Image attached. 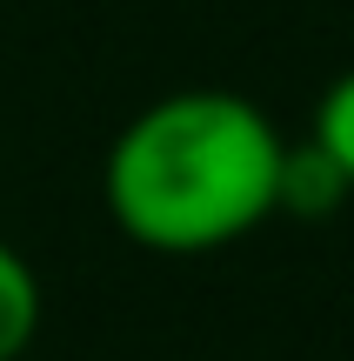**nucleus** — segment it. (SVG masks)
I'll return each instance as SVG.
<instances>
[{
    "mask_svg": "<svg viewBox=\"0 0 354 361\" xmlns=\"http://www.w3.org/2000/svg\"><path fill=\"white\" fill-rule=\"evenodd\" d=\"M281 154V128L248 94L181 87L147 101L114 134L101 201L147 255H214L274 221Z\"/></svg>",
    "mask_w": 354,
    "mask_h": 361,
    "instance_id": "1",
    "label": "nucleus"
},
{
    "mask_svg": "<svg viewBox=\"0 0 354 361\" xmlns=\"http://www.w3.org/2000/svg\"><path fill=\"white\" fill-rule=\"evenodd\" d=\"M40 314H47V301H40L34 261H27L20 247L0 241V361H20L27 348H34Z\"/></svg>",
    "mask_w": 354,
    "mask_h": 361,
    "instance_id": "2",
    "label": "nucleus"
},
{
    "mask_svg": "<svg viewBox=\"0 0 354 361\" xmlns=\"http://www.w3.org/2000/svg\"><path fill=\"white\" fill-rule=\"evenodd\" d=\"M341 201H348V180L334 174V168H328V161H321L308 141H288V154H281V201H274V214L328 221Z\"/></svg>",
    "mask_w": 354,
    "mask_h": 361,
    "instance_id": "3",
    "label": "nucleus"
},
{
    "mask_svg": "<svg viewBox=\"0 0 354 361\" xmlns=\"http://www.w3.org/2000/svg\"><path fill=\"white\" fill-rule=\"evenodd\" d=\"M308 147H315V154L348 180V194H354V67H348L341 80H328V94L315 101V128H308Z\"/></svg>",
    "mask_w": 354,
    "mask_h": 361,
    "instance_id": "4",
    "label": "nucleus"
}]
</instances>
